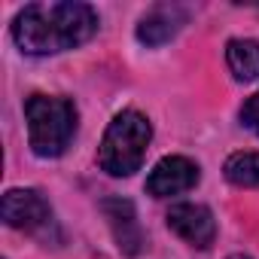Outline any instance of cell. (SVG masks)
<instances>
[{
  "label": "cell",
  "instance_id": "6da1fadb",
  "mask_svg": "<svg viewBox=\"0 0 259 259\" xmlns=\"http://www.w3.org/2000/svg\"><path fill=\"white\" fill-rule=\"evenodd\" d=\"M98 31V13L89 4H28L16 22L13 37L28 55H58L82 46Z\"/></svg>",
  "mask_w": 259,
  "mask_h": 259
},
{
  "label": "cell",
  "instance_id": "7a4b0ae2",
  "mask_svg": "<svg viewBox=\"0 0 259 259\" xmlns=\"http://www.w3.org/2000/svg\"><path fill=\"white\" fill-rule=\"evenodd\" d=\"M153 141V125L138 110H122L107 125L104 141L98 147V165L110 177H132L141 171L147 147Z\"/></svg>",
  "mask_w": 259,
  "mask_h": 259
},
{
  "label": "cell",
  "instance_id": "3957f363",
  "mask_svg": "<svg viewBox=\"0 0 259 259\" xmlns=\"http://www.w3.org/2000/svg\"><path fill=\"white\" fill-rule=\"evenodd\" d=\"M28 141L34 156L58 159L76 135V104L55 95H31L25 101Z\"/></svg>",
  "mask_w": 259,
  "mask_h": 259
},
{
  "label": "cell",
  "instance_id": "277c9868",
  "mask_svg": "<svg viewBox=\"0 0 259 259\" xmlns=\"http://www.w3.org/2000/svg\"><path fill=\"white\" fill-rule=\"evenodd\" d=\"M4 220L7 226L40 235V238H46L49 229L55 226L52 207L37 189H10L4 195Z\"/></svg>",
  "mask_w": 259,
  "mask_h": 259
},
{
  "label": "cell",
  "instance_id": "5b68a950",
  "mask_svg": "<svg viewBox=\"0 0 259 259\" xmlns=\"http://www.w3.org/2000/svg\"><path fill=\"white\" fill-rule=\"evenodd\" d=\"M198 165L186 156H165L147 177V192L153 198H171L180 192H189L198 183Z\"/></svg>",
  "mask_w": 259,
  "mask_h": 259
},
{
  "label": "cell",
  "instance_id": "8992f818",
  "mask_svg": "<svg viewBox=\"0 0 259 259\" xmlns=\"http://www.w3.org/2000/svg\"><path fill=\"white\" fill-rule=\"evenodd\" d=\"M168 229L177 232L186 244H192L198 250H207L213 244V238H217V220H213L210 207L192 204V201L174 204L168 210Z\"/></svg>",
  "mask_w": 259,
  "mask_h": 259
},
{
  "label": "cell",
  "instance_id": "52a82bcc",
  "mask_svg": "<svg viewBox=\"0 0 259 259\" xmlns=\"http://www.w3.org/2000/svg\"><path fill=\"white\" fill-rule=\"evenodd\" d=\"M101 210L110 223V232H113V241L116 247L125 253V256H138L144 250V229L138 223V213H135V204L128 198H104L101 201Z\"/></svg>",
  "mask_w": 259,
  "mask_h": 259
},
{
  "label": "cell",
  "instance_id": "ba28073f",
  "mask_svg": "<svg viewBox=\"0 0 259 259\" xmlns=\"http://www.w3.org/2000/svg\"><path fill=\"white\" fill-rule=\"evenodd\" d=\"M189 10L177 7V4H159L153 10H147L138 22V40L144 46H165L171 37H177V31L186 25Z\"/></svg>",
  "mask_w": 259,
  "mask_h": 259
},
{
  "label": "cell",
  "instance_id": "9c48e42d",
  "mask_svg": "<svg viewBox=\"0 0 259 259\" xmlns=\"http://www.w3.org/2000/svg\"><path fill=\"white\" fill-rule=\"evenodd\" d=\"M226 61H229V70L235 73V79H241V82L256 79L259 76V40H247V37L229 40Z\"/></svg>",
  "mask_w": 259,
  "mask_h": 259
},
{
  "label": "cell",
  "instance_id": "30bf717a",
  "mask_svg": "<svg viewBox=\"0 0 259 259\" xmlns=\"http://www.w3.org/2000/svg\"><path fill=\"white\" fill-rule=\"evenodd\" d=\"M226 180L241 186V189H253L259 186V153H232L223 165Z\"/></svg>",
  "mask_w": 259,
  "mask_h": 259
},
{
  "label": "cell",
  "instance_id": "8fae6325",
  "mask_svg": "<svg viewBox=\"0 0 259 259\" xmlns=\"http://www.w3.org/2000/svg\"><path fill=\"white\" fill-rule=\"evenodd\" d=\"M241 122L250 128L253 135H259V92L244 101V107H241Z\"/></svg>",
  "mask_w": 259,
  "mask_h": 259
},
{
  "label": "cell",
  "instance_id": "7c38bea8",
  "mask_svg": "<svg viewBox=\"0 0 259 259\" xmlns=\"http://www.w3.org/2000/svg\"><path fill=\"white\" fill-rule=\"evenodd\" d=\"M229 259H250V256H244V253H235V256H229Z\"/></svg>",
  "mask_w": 259,
  "mask_h": 259
}]
</instances>
